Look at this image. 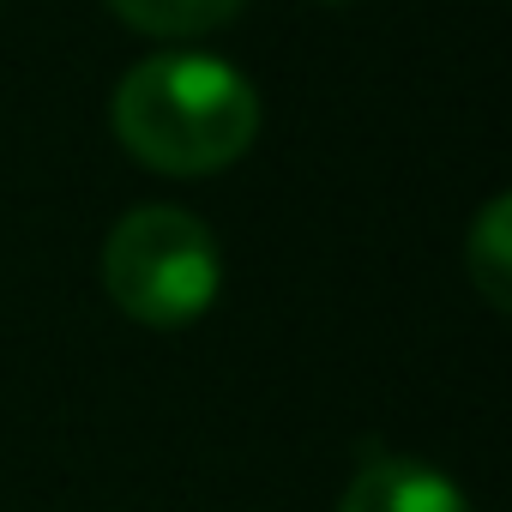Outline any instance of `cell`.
<instances>
[{"label": "cell", "mask_w": 512, "mask_h": 512, "mask_svg": "<svg viewBox=\"0 0 512 512\" xmlns=\"http://www.w3.org/2000/svg\"><path fill=\"white\" fill-rule=\"evenodd\" d=\"M109 127L157 175H217L260 139V91L217 55L175 49L115 85Z\"/></svg>", "instance_id": "cell-1"}, {"label": "cell", "mask_w": 512, "mask_h": 512, "mask_svg": "<svg viewBox=\"0 0 512 512\" xmlns=\"http://www.w3.org/2000/svg\"><path fill=\"white\" fill-rule=\"evenodd\" d=\"M103 284L127 320L151 332H181L205 320L223 296V247L193 211L139 205L109 229Z\"/></svg>", "instance_id": "cell-2"}, {"label": "cell", "mask_w": 512, "mask_h": 512, "mask_svg": "<svg viewBox=\"0 0 512 512\" xmlns=\"http://www.w3.org/2000/svg\"><path fill=\"white\" fill-rule=\"evenodd\" d=\"M338 512H470L464 488L410 452H368L350 476Z\"/></svg>", "instance_id": "cell-3"}, {"label": "cell", "mask_w": 512, "mask_h": 512, "mask_svg": "<svg viewBox=\"0 0 512 512\" xmlns=\"http://www.w3.org/2000/svg\"><path fill=\"white\" fill-rule=\"evenodd\" d=\"M464 272H470L476 296L494 314L512 308V199L506 193L488 199L482 217L470 223V235H464Z\"/></svg>", "instance_id": "cell-4"}, {"label": "cell", "mask_w": 512, "mask_h": 512, "mask_svg": "<svg viewBox=\"0 0 512 512\" xmlns=\"http://www.w3.org/2000/svg\"><path fill=\"white\" fill-rule=\"evenodd\" d=\"M247 0H109V13L145 37H199L235 19Z\"/></svg>", "instance_id": "cell-5"}]
</instances>
